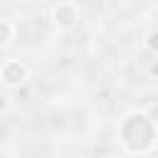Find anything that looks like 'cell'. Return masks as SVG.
I'll use <instances>...</instances> for the list:
<instances>
[{
    "label": "cell",
    "instance_id": "cell-5",
    "mask_svg": "<svg viewBox=\"0 0 158 158\" xmlns=\"http://www.w3.org/2000/svg\"><path fill=\"white\" fill-rule=\"evenodd\" d=\"M143 47H146V52H151L153 57H158V27L146 32V37H143Z\"/></svg>",
    "mask_w": 158,
    "mask_h": 158
},
{
    "label": "cell",
    "instance_id": "cell-3",
    "mask_svg": "<svg viewBox=\"0 0 158 158\" xmlns=\"http://www.w3.org/2000/svg\"><path fill=\"white\" fill-rule=\"evenodd\" d=\"M52 22H54V27L62 30V32L77 27V22H79V7H77L74 2H57V5L52 7Z\"/></svg>",
    "mask_w": 158,
    "mask_h": 158
},
{
    "label": "cell",
    "instance_id": "cell-6",
    "mask_svg": "<svg viewBox=\"0 0 158 158\" xmlns=\"http://www.w3.org/2000/svg\"><path fill=\"white\" fill-rule=\"evenodd\" d=\"M7 111H10V99L0 94V116H2V114H7Z\"/></svg>",
    "mask_w": 158,
    "mask_h": 158
},
{
    "label": "cell",
    "instance_id": "cell-2",
    "mask_svg": "<svg viewBox=\"0 0 158 158\" xmlns=\"http://www.w3.org/2000/svg\"><path fill=\"white\" fill-rule=\"evenodd\" d=\"M30 67L22 59H5L0 64V84L5 89H20L30 79Z\"/></svg>",
    "mask_w": 158,
    "mask_h": 158
},
{
    "label": "cell",
    "instance_id": "cell-4",
    "mask_svg": "<svg viewBox=\"0 0 158 158\" xmlns=\"http://www.w3.org/2000/svg\"><path fill=\"white\" fill-rule=\"evenodd\" d=\"M15 40V22L7 17H0V49H7Z\"/></svg>",
    "mask_w": 158,
    "mask_h": 158
},
{
    "label": "cell",
    "instance_id": "cell-1",
    "mask_svg": "<svg viewBox=\"0 0 158 158\" xmlns=\"http://www.w3.org/2000/svg\"><path fill=\"white\" fill-rule=\"evenodd\" d=\"M158 126L146 111H128L118 121V143L131 156H143L156 146Z\"/></svg>",
    "mask_w": 158,
    "mask_h": 158
}]
</instances>
